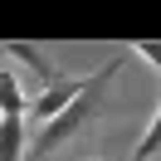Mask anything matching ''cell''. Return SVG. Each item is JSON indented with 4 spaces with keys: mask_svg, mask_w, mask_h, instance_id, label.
<instances>
[{
    "mask_svg": "<svg viewBox=\"0 0 161 161\" xmlns=\"http://www.w3.org/2000/svg\"><path fill=\"white\" fill-rule=\"evenodd\" d=\"M122 59H127V54H112L108 64H98V69L83 78L78 98H73L54 122H44V127H34V132H30V147H25V151H30L34 161H44V156H54L59 147H69L78 132H88L93 122L108 112V88H112V78L122 73Z\"/></svg>",
    "mask_w": 161,
    "mask_h": 161,
    "instance_id": "6da1fadb",
    "label": "cell"
},
{
    "mask_svg": "<svg viewBox=\"0 0 161 161\" xmlns=\"http://www.w3.org/2000/svg\"><path fill=\"white\" fill-rule=\"evenodd\" d=\"M78 88H83V78H59L54 88H44L39 98H30V117L25 122H34V127H44V122H54L64 108H69L73 98H78Z\"/></svg>",
    "mask_w": 161,
    "mask_h": 161,
    "instance_id": "7a4b0ae2",
    "label": "cell"
},
{
    "mask_svg": "<svg viewBox=\"0 0 161 161\" xmlns=\"http://www.w3.org/2000/svg\"><path fill=\"white\" fill-rule=\"evenodd\" d=\"M0 54H15V59H20L25 69H34V73L44 78V88H54V83L64 78V73H59V69L49 64V54H44L39 44H25V39H5V44H0Z\"/></svg>",
    "mask_w": 161,
    "mask_h": 161,
    "instance_id": "3957f363",
    "label": "cell"
},
{
    "mask_svg": "<svg viewBox=\"0 0 161 161\" xmlns=\"http://www.w3.org/2000/svg\"><path fill=\"white\" fill-rule=\"evenodd\" d=\"M30 147V122L25 117H0V161H20Z\"/></svg>",
    "mask_w": 161,
    "mask_h": 161,
    "instance_id": "277c9868",
    "label": "cell"
},
{
    "mask_svg": "<svg viewBox=\"0 0 161 161\" xmlns=\"http://www.w3.org/2000/svg\"><path fill=\"white\" fill-rule=\"evenodd\" d=\"M0 117H30V98L10 69H0Z\"/></svg>",
    "mask_w": 161,
    "mask_h": 161,
    "instance_id": "5b68a950",
    "label": "cell"
},
{
    "mask_svg": "<svg viewBox=\"0 0 161 161\" xmlns=\"http://www.w3.org/2000/svg\"><path fill=\"white\" fill-rule=\"evenodd\" d=\"M161 151V103H156V112H151V122H147V132H142V142H137V151H132L127 161H151Z\"/></svg>",
    "mask_w": 161,
    "mask_h": 161,
    "instance_id": "8992f818",
    "label": "cell"
},
{
    "mask_svg": "<svg viewBox=\"0 0 161 161\" xmlns=\"http://www.w3.org/2000/svg\"><path fill=\"white\" fill-rule=\"evenodd\" d=\"M132 54H142V59L161 73V44H156V39H137V44H132Z\"/></svg>",
    "mask_w": 161,
    "mask_h": 161,
    "instance_id": "52a82bcc",
    "label": "cell"
},
{
    "mask_svg": "<svg viewBox=\"0 0 161 161\" xmlns=\"http://www.w3.org/2000/svg\"><path fill=\"white\" fill-rule=\"evenodd\" d=\"M98 161H117V156H98Z\"/></svg>",
    "mask_w": 161,
    "mask_h": 161,
    "instance_id": "ba28073f",
    "label": "cell"
}]
</instances>
